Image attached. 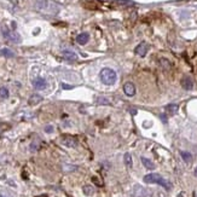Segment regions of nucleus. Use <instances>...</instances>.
Returning <instances> with one entry per match:
<instances>
[{"label":"nucleus","mask_w":197,"mask_h":197,"mask_svg":"<svg viewBox=\"0 0 197 197\" xmlns=\"http://www.w3.org/2000/svg\"><path fill=\"white\" fill-rule=\"evenodd\" d=\"M166 110H167V112H169V114H175V112L178 111V105H177V104H168V105L166 106Z\"/></svg>","instance_id":"a211bd4d"},{"label":"nucleus","mask_w":197,"mask_h":197,"mask_svg":"<svg viewBox=\"0 0 197 197\" xmlns=\"http://www.w3.org/2000/svg\"><path fill=\"white\" fill-rule=\"evenodd\" d=\"M82 191H84V194H85L86 196H91V195L95 194V189H93V186H91V185H85V186L82 188Z\"/></svg>","instance_id":"f3484780"},{"label":"nucleus","mask_w":197,"mask_h":197,"mask_svg":"<svg viewBox=\"0 0 197 197\" xmlns=\"http://www.w3.org/2000/svg\"><path fill=\"white\" fill-rule=\"evenodd\" d=\"M123 160H125V165H126L128 168H131L132 165H133V161H132V156H131V154L126 152L125 156H123Z\"/></svg>","instance_id":"dca6fc26"},{"label":"nucleus","mask_w":197,"mask_h":197,"mask_svg":"<svg viewBox=\"0 0 197 197\" xmlns=\"http://www.w3.org/2000/svg\"><path fill=\"white\" fill-rule=\"evenodd\" d=\"M142 163L148 168V169H155V163L151 161V160H149V159H146V157H142Z\"/></svg>","instance_id":"ddd939ff"},{"label":"nucleus","mask_w":197,"mask_h":197,"mask_svg":"<svg viewBox=\"0 0 197 197\" xmlns=\"http://www.w3.org/2000/svg\"><path fill=\"white\" fill-rule=\"evenodd\" d=\"M180 155H182L183 160H184L186 163H190V162L192 161V155H191L190 152H188V151H182Z\"/></svg>","instance_id":"2eb2a0df"},{"label":"nucleus","mask_w":197,"mask_h":197,"mask_svg":"<svg viewBox=\"0 0 197 197\" xmlns=\"http://www.w3.org/2000/svg\"><path fill=\"white\" fill-rule=\"evenodd\" d=\"M45 131H46L47 133H51V132L53 131V127H52V126H46V127H45Z\"/></svg>","instance_id":"5701e85b"},{"label":"nucleus","mask_w":197,"mask_h":197,"mask_svg":"<svg viewBox=\"0 0 197 197\" xmlns=\"http://www.w3.org/2000/svg\"><path fill=\"white\" fill-rule=\"evenodd\" d=\"M36 8L44 13L48 15H56L58 12V6L55 2H51L50 0H38L36 1Z\"/></svg>","instance_id":"f03ea898"},{"label":"nucleus","mask_w":197,"mask_h":197,"mask_svg":"<svg viewBox=\"0 0 197 197\" xmlns=\"http://www.w3.org/2000/svg\"><path fill=\"white\" fill-rule=\"evenodd\" d=\"M62 55L67 61H76L78 59V55L72 50H64Z\"/></svg>","instance_id":"1a4fd4ad"},{"label":"nucleus","mask_w":197,"mask_h":197,"mask_svg":"<svg viewBox=\"0 0 197 197\" xmlns=\"http://www.w3.org/2000/svg\"><path fill=\"white\" fill-rule=\"evenodd\" d=\"M8 98V90L6 87H0V99Z\"/></svg>","instance_id":"6ab92c4d"},{"label":"nucleus","mask_w":197,"mask_h":197,"mask_svg":"<svg viewBox=\"0 0 197 197\" xmlns=\"http://www.w3.org/2000/svg\"><path fill=\"white\" fill-rule=\"evenodd\" d=\"M62 88H63V90H72V88H73V86H69V85L62 84Z\"/></svg>","instance_id":"4be33fe9"},{"label":"nucleus","mask_w":197,"mask_h":197,"mask_svg":"<svg viewBox=\"0 0 197 197\" xmlns=\"http://www.w3.org/2000/svg\"><path fill=\"white\" fill-rule=\"evenodd\" d=\"M0 197H2V196H1V195H0Z\"/></svg>","instance_id":"cd10ccee"},{"label":"nucleus","mask_w":197,"mask_h":197,"mask_svg":"<svg viewBox=\"0 0 197 197\" xmlns=\"http://www.w3.org/2000/svg\"><path fill=\"white\" fill-rule=\"evenodd\" d=\"M0 56L7 57V58H12V57H15V52L11 51L10 48H1L0 50Z\"/></svg>","instance_id":"4468645a"},{"label":"nucleus","mask_w":197,"mask_h":197,"mask_svg":"<svg viewBox=\"0 0 197 197\" xmlns=\"http://www.w3.org/2000/svg\"><path fill=\"white\" fill-rule=\"evenodd\" d=\"M148 51H149V45H148L146 42H140V44L135 47V50H134L135 55H138V56H140V57H144V56L148 53Z\"/></svg>","instance_id":"39448f33"},{"label":"nucleus","mask_w":197,"mask_h":197,"mask_svg":"<svg viewBox=\"0 0 197 197\" xmlns=\"http://www.w3.org/2000/svg\"><path fill=\"white\" fill-rule=\"evenodd\" d=\"M62 144L65 145V146H68V148H75V146L78 145V140H76V138H74V137L64 135V137L62 138Z\"/></svg>","instance_id":"423d86ee"},{"label":"nucleus","mask_w":197,"mask_h":197,"mask_svg":"<svg viewBox=\"0 0 197 197\" xmlns=\"http://www.w3.org/2000/svg\"><path fill=\"white\" fill-rule=\"evenodd\" d=\"M146 184H159V185H161V186H163L166 190H171V188H172V184L168 182V180H166L165 178H162L160 174H157V173H151V174H146L145 177H144V179H143Z\"/></svg>","instance_id":"f257e3e1"},{"label":"nucleus","mask_w":197,"mask_h":197,"mask_svg":"<svg viewBox=\"0 0 197 197\" xmlns=\"http://www.w3.org/2000/svg\"><path fill=\"white\" fill-rule=\"evenodd\" d=\"M160 62H161V64H162L163 68H166V69H169V68H171V64H169V62H168L167 59H163V58H162Z\"/></svg>","instance_id":"412c9836"},{"label":"nucleus","mask_w":197,"mask_h":197,"mask_svg":"<svg viewBox=\"0 0 197 197\" xmlns=\"http://www.w3.org/2000/svg\"><path fill=\"white\" fill-rule=\"evenodd\" d=\"M42 102V97L41 96H39V95H33L29 100H28V103L30 104V105H36V104H39V103H41Z\"/></svg>","instance_id":"f8f14e48"},{"label":"nucleus","mask_w":197,"mask_h":197,"mask_svg":"<svg viewBox=\"0 0 197 197\" xmlns=\"http://www.w3.org/2000/svg\"><path fill=\"white\" fill-rule=\"evenodd\" d=\"M182 86H183L185 90H192V87H194V81H192V79H191L190 76L183 78V80H182Z\"/></svg>","instance_id":"9d476101"},{"label":"nucleus","mask_w":197,"mask_h":197,"mask_svg":"<svg viewBox=\"0 0 197 197\" xmlns=\"http://www.w3.org/2000/svg\"><path fill=\"white\" fill-rule=\"evenodd\" d=\"M194 174H195V177H197V167H196V169H195V173H194Z\"/></svg>","instance_id":"a878e982"},{"label":"nucleus","mask_w":197,"mask_h":197,"mask_svg":"<svg viewBox=\"0 0 197 197\" xmlns=\"http://www.w3.org/2000/svg\"><path fill=\"white\" fill-rule=\"evenodd\" d=\"M92 180H93V182H96L98 186H102V185H103V184H102L100 182H98V178H96V177H95V178H92Z\"/></svg>","instance_id":"b1692460"},{"label":"nucleus","mask_w":197,"mask_h":197,"mask_svg":"<svg viewBox=\"0 0 197 197\" xmlns=\"http://www.w3.org/2000/svg\"><path fill=\"white\" fill-rule=\"evenodd\" d=\"M114 4L121 5V6H128V5H133L134 2L133 1H129V0H116V1H114Z\"/></svg>","instance_id":"aec40b11"},{"label":"nucleus","mask_w":197,"mask_h":197,"mask_svg":"<svg viewBox=\"0 0 197 197\" xmlns=\"http://www.w3.org/2000/svg\"><path fill=\"white\" fill-rule=\"evenodd\" d=\"M161 119H162V121H163L165 123L167 122V117H166V115H163V114H162V115H161Z\"/></svg>","instance_id":"393cba45"},{"label":"nucleus","mask_w":197,"mask_h":197,"mask_svg":"<svg viewBox=\"0 0 197 197\" xmlns=\"http://www.w3.org/2000/svg\"><path fill=\"white\" fill-rule=\"evenodd\" d=\"M123 91H125L126 96L132 97V96L135 95V86H134L132 82H126L125 86H123Z\"/></svg>","instance_id":"6e6552de"},{"label":"nucleus","mask_w":197,"mask_h":197,"mask_svg":"<svg viewBox=\"0 0 197 197\" xmlns=\"http://www.w3.org/2000/svg\"><path fill=\"white\" fill-rule=\"evenodd\" d=\"M88 40H90V35H88L87 33H81V34H79V35L76 36V42L80 44V45L87 44Z\"/></svg>","instance_id":"9b49d317"},{"label":"nucleus","mask_w":197,"mask_h":197,"mask_svg":"<svg viewBox=\"0 0 197 197\" xmlns=\"http://www.w3.org/2000/svg\"><path fill=\"white\" fill-rule=\"evenodd\" d=\"M33 86L35 87V90L41 91V90H45V88H46L47 82H46L45 79H42V78H38V79H35V80L33 81Z\"/></svg>","instance_id":"0eeeda50"},{"label":"nucleus","mask_w":197,"mask_h":197,"mask_svg":"<svg viewBox=\"0 0 197 197\" xmlns=\"http://www.w3.org/2000/svg\"><path fill=\"white\" fill-rule=\"evenodd\" d=\"M99 78H100V80H102V82L104 85H112V84L116 82L117 75H116L115 70H112L110 68H104V69L100 70Z\"/></svg>","instance_id":"7ed1b4c3"},{"label":"nucleus","mask_w":197,"mask_h":197,"mask_svg":"<svg viewBox=\"0 0 197 197\" xmlns=\"http://www.w3.org/2000/svg\"><path fill=\"white\" fill-rule=\"evenodd\" d=\"M1 32H2V36L5 39H7L8 41L11 42H15V44H18L21 41V36L16 33V32H11L6 25H2L1 27Z\"/></svg>","instance_id":"20e7f679"},{"label":"nucleus","mask_w":197,"mask_h":197,"mask_svg":"<svg viewBox=\"0 0 197 197\" xmlns=\"http://www.w3.org/2000/svg\"><path fill=\"white\" fill-rule=\"evenodd\" d=\"M179 197H183V196H182V195H180V196H179Z\"/></svg>","instance_id":"bb28decb"}]
</instances>
